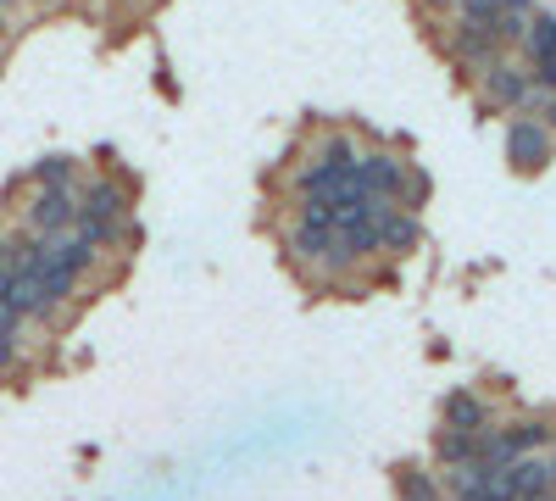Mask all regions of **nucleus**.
<instances>
[{"mask_svg": "<svg viewBox=\"0 0 556 501\" xmlns=\"http://www.w3.org/2000/svg\"><path fill=\"white\" fill-rule=\"evenodd\" d=\"M78 235L96 240L101 251H112L117 240H128V190L117 178H89L78 190Z\"/></svg>", "mask_w": 556, "mask_h": 501, "instance_id": "f257e3e1", "label": "nucleus"}, {"mask_svg": "<svg viewBox=\"0 0 556 501\" xmlns=\"http://www.w3.org/2000/svg\"><path fill=\"white\" fill-rule=\"evenodd\" d=\"M356 178H362V190L374 196V201H390L401 212H412V201L424 196V173H412L395 151H362L356 156Z\"/></svg>", "mask_w": 556, "mask_h": 501, "instance_id": "f03ea898", "label": "nucleus"}, {"mask_svg": "<svg viewBox=\"0 0 556 501\" xmlns=\"http://www.w3.org/2000/svg\"><path fill=\"white\" fill-rule=\"evenodd\" d=\"M551 424L545 418H523V424H506V429H490L484 440H479V463L484 468H513V463H523V458H540V451L551 446Z\"/></svg>", "mask_w": 556, "mask_h": 501, "instance_id": "7ed1b4c3", "label": "nucleus"}, {"mask_svg": "<svg viewBox=\"0 0 556 501\" xmlns=\"http://www.w3.org/2000/svg\"><path fill=\"white\" fill-rule=\"evenodd\" d=\"M501 51H506V45L490 34V23H468V17H462L451 34H445V57L456 62V67H468V73H490L495 62H501Z\"/></svg>", "mask_w": 556, "mask_h": 501, "instance_id": "20e7f679", "label": "nucleus"}, {"mask_svg": "<svg viewBox=\"0 0 556 501\" xmlns=\"http://www.w3.org/2000/svg\"><path fill=\"white\" fill-rule=\"evenodd\" d=\"M23 223L34 240H56V235L78 229V190H34Z\"/></svg>", "mask_w": 556, "mask_h": 501, "instance_id": "39448f33", "label": "nucleus"}, {"mask_svg": "<svg viewBox=\"0 0 556 501\" xmlns=\"http://www.w3.org/2000/svg\"><path fill=\"white\" fill-rule=\"evenodd\" d=\"M479 84H484V101H490V107H501V112H518V117H523V112L534 107V78H529V73H518L513 62H495Z\"/></svg>", "mask_w": 556, "mask_h": 501, "instance_id": "423d86ee", "label": "nucleus"}, {"mask_svg": "<svg viewBox=\"0 0 556 501\" xmlns=\"http://www.w3.org/2000/svg\"><path fill=\"white\" fill-rule=\"evenodd\" d=\"M506 156H513V167H523V173H540L556 156L551 128L534 123V117H513V128H506Z\"/></svg>", "mask_w": 556, "mask_h": 501, "instance_id": "0eeeda50", "label": "nucleus"}, {"mask_svg": "<svg viewBox=\"0 0 556 501\" xmlns=\"http://www.w3.org/2000/svg\"><path fill=\"white\" fill-rule=\"evenodd\" d=\"M440 418H445V429H462V435H490L495 429L490 424V401L479 390H451L445 406H440Z\"/></svg>", "mask_w": 556, "mask_h": 501, "instance_id": "6e6552de", "label": "nucleus"}, {"mask_svg": "<svg viewBox=\"0 0 556 501\" xmlns=\"http://www.w3.org/2000/svg\"><path fill=\"white\" fill-rule=\"evenodd\" d=\"M417 240H424V223H417V212L390 206V212H384V229H379V246H384L390 256H406V251H417Z\"/></svg>", "mask_w": 556, "mask_h": 501, "instance_id": "1a4fd4ad", "label": "nucleus"}, {"mask_svg": "<svg viewBox=\"0 0 556 501\" xmlns=\"http://www.w3.org/2000/svg\"><path fill=\"white\" fill-rule=\"evenodd\" d=\"M523 62L529 67H545V62H556V17L551 12H529V34H523Z\"/></svg>", "mask_w": 556, "mask_h": 501, "instance_id": "9d476101", "label": "nucleus"}, {"mask_svg": "<svg viewBox=\"0 0 556 501\" xmlns=\"http://www.w3.org/2000/svg\"><path fill=\"white\" fill-rule=\"evenodd\" d=\"M479 440H484V435L445 429V435H440V446H434V458H440L445 468H468V463H479Z\"/></svg>", "mask_w": 556, "mask_h": 501, "instance_id": "9b49d317", "label": "nucleus"}, {"mask_svg": "<svg viewBox=\"0 0 556 501\" xmlns=\"http://www.w3.org/2000/svg\"><path fill=\"white\" fill-rule=\"evenodd\" d=\"M73 173H78L73 156H39L28 178H34V190H73Z\"/></svg>", "mask_w": 556, "mask_h": 501, "instance_id": "f8f14e48", "label": "nucleus"}, {"mask_svg": "<svg viewBox=\"0 0 556 501\" xmlns=\"http://www.w3.org/2000/svg\"><path fill=\"white\" fill-rule=\"evenodd\" d=\"M401 501H440V485L429 479V474H401Z\"/></svg>", "mask_w": 556, "mask_h": 501, "instance_id": "ddd939ff", "label": "nucleus"}, {"mask_svg": "<svg viewBox=\"0 0 556 501\" xmlns=\"http://www.w3.org/2000/svg\"><path fill=\"white\" fill-rule=\"evenodd\" d=\"M317 156H323V162H356L362 151L351 146V134H329V140L317 146Z\"/></svg>", "mask_w": 556, "mask_h": 501, "instance_id": "4468645a", "label": "nucleus"}, {"mask_svg": "<svg viewBox=\"0 0 556 501\" xmlns=\"http://www.w3.org/2000/svg\"><path fill=\"white\" fill-rule=\"evenodd\" d=\"M17 362H23V340H17V335H7V329H0V374H12Z\"/></svg>", "mask_w": 556, "mask_h": 501, "instance_id": "2eb2a0df", "label": "nucleus"}, {"mask_svg": "<svg viewBox=\"0 0 556 501\" xmlns=\"http://www.w3.org/2000/svg\"><path fill=\"white\" fill-rule=\"evenodd\" d=\"M12 235H0V296H7V285H12Z\"/></svg>", "mask_w": 556, "mask_h": 501, "instance_id": "dca6fc26", "label": "nucleus"}, {"mask_svg": "<svg viewBox=\"0 0 556 501\" xmlns=\"http://www.w3.org/2000/svg\"><path fill=\"white\" fill-rule=\"evenodd\" d=\"M429 12H456V0H424Z\"/></svg>", "mask_w": 556, "mask_h": 501, "instance_id": "f3484780", "label": "nucleus"}, {"mask_svg": "<svg viewBox=\"0 0 556 501\" xmlns=\"http://www.w3.org/2000/svg\"><path fill=\"white\" fill-rule=\"evenodd\" d=\"M545 128H556V96H545Z\"/></svg>", "mask_w": 556, "mask_h": 501, "instance_id": "a211bd4d", "label": "nucleus"}, {"mask_svg": "<svg viewBox=\"0 0 556 501\" xmlns=\"http://www.w3.org/2000/svg\"><path fill=\"white\" fill-rule=\"evenodd\" d=\"M28 7H39V12H51V7H62V0H28Z\"/></svg>", "mask_w": 556, "mask_h": 501, "instance_id": "6ab92c4d", "label": "nucleus"}, {"mask_svg": "<svg viewBox=\"0 0 556 501\" xmlns=\"http://www.w3.org/2000/svg\"><path fill=\"white\" fill-rule=\"evenodd\" d=\"M12 34V23H7V7H0V39H7Z\"/></svg>", "mask_w": 556, "mask_h": 501, "instance_id": "aec40b11", "label": "nucleus"}, {"mask_svg": "<svg viewBox=\"0 0 556 501\" xmlns=\"http://www.w3.org/2000/svg\"><path fill=\"white\" fill-rule=\"evenodd\" d=\"M0 7H7V0H0Z\"/></svg>", "mask_w": 556, "mask_h": 501, "instance_id": "412c9836", "label": "nucleus"}]
</instances>
